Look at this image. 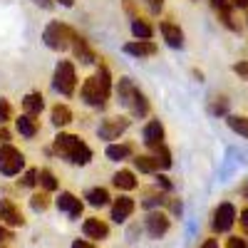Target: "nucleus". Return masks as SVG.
Masks as SVG:
<instances>
[{
  "label": "nucleus",
  "mask_w": 248,
  "mask_h": 248,
  "mask_svg": "<svg viewBox=\"0 0 248 248\" xmlns=\"http://www.w3.org/2000/svg\"><path fill=\"white\" fill-rule=\"evenodd\" d=\"M112 184H114V189H119V191H134L137 186H139V179H137V174L129 171V169H119V171L112 176Z\"/></svg>",
  "instance_id": "nucleus-19"
},
{
  "label": "nucleus",
  "mask_w": 248,
  "mask_h": 248,
  "mask_svg": "<svg viewBox=\"0 0 248 248\" xmlns=\"http://www.w3.org/2000/svg\"><path fill=\"white\" fill-rule=\"evenodd\" d=\"M72 248H94V243H90V241H85V238H77V241L72 243Z\"/></svg>",
  "instance_id": "nucleus-43"
},
{
  "label": "nucleus",
  "mask_w": 248,
  "mask_h": 248,
  "mask_svg": "<svg viewBox=\"0 0 248 248\" xmlns=\"http://www.w3.org/2000/svg\"><path fill=\"white\" fill-rule=\"evenodd\" d=\"M52 152L65 159L72 167H87L92 161V149L87 141H82L77 134H67V132H60L55 139H52Z\"/></svg>",
  "instance_id": "nucleus-2"
},
{
  "label": "nucleus",
  "mask_w": 248,
  "mask_h": 248,
  "mask_svg": "<svg viewBox=\"0 0 248 248\" xmlns=\"http://www.w3.org/2000/svg\"><path fill=\"white\" fill-rule=\"evenodd\" d=\"M154 179H156V186H159V189H164V191H171V189H174V184L169 181L167 174H154Z\"/></svg>",
  "instance_id": "nucleus-36"
},
{
  "label": "nucleus",
  "mask_w": 248,
  "mask_h": 248,
  "mask_svg": "<svg viewBox=\"0 0 248 248\" xmlns=\"http://www.w3.org/2000/svg\"><path fill=\"white\" fill-rule=\"evenodd\" d=\"M20 186H25V189L37 186V169H25L23 176H20Z\"/></svg>",
  "instance_id": "nucleus-31"
},
{
  "label": "nucleus",
  "mask_w": 248,
  "mask_h": 248,
  "mask_svg": "<svg viewBox=\"0 0 248 248\" xmlns=\"http://www.w3.org/2000/svg\"><path fill=\"white\" fill-rule=\"evenodd\" d=\"M226 122H229V127H231L236 134H241V137H246V139H248V119H246V117H238V114H226Z\"/></svg>",
  "instance_id": "nucleus-29"
},
{
  "label": "nucleus",
  "mask_w": 248,
  "mask_h": 248,
  "mask_svg": "<svg viewBox=\"0 0 248 248\" xmlns=\"http://www.w3.org/2000/svg\"><path fill=\"white\" fill-rule=\"evenodd\" d=\"M236 223V209H233V203H221L218 209L214 211V221H211V229L216 233H226V231H231V226Z\"/></svg>",
  "instance_id": "nucleus-8"
},
{
  "label": "nucleus",
  "mask_w": 248,
  "mask_h": 248,
  "mask_svg": "<svg viewBox=\"0 0 248 248\" xmlns=\"http://www.w3.org/2000/svg\"><path fill=\"white\" fill-rule=\"evenodd\" d=\"M152 152H154L152 156L156 159L159 169H169V167H171V152H169V147H167V141H164V144H159V147H154Z\"/></svg>",
  "instance_id": "nucleus-28"
},
{
  "label": "nucleus",
  "mask_w": 248,
  "mask_h": 248,
  "mask_svg": "<svg viewBox=\"0 0 248 248\" xmlns=\"http://www.w3.org/2000/svg\"><path fill=\"white\" fill-rule=\"evenodd\" d=\"M132 161H134V169L141 174H159V164L152 154H137Z\"/></svg>",
  "instance_id": "nucleus-25"
},
{
  "label": "nucleus",
  "mask_w": 248,
  "mask_h": 248,
  "mask_svg": "<svg viewBox=\"0 0 248 248\" xmlns=\"http://www.w3.org/2000/svg\"><path fill=\"white\" fill-rule=\"evenodd\" d=\"M35 3H37L40 8H52V3H55V0H35Z\"/></svg>",
  "instance_id": "nucleus-46"
},
{
  "label": "nucleus",
  "mask_w": 248,
  "mask_h": 248,
  "mask_svg": "<svg viewBox=\"0 0 248 248\" xmlns=\"http://www.w3.org/2000/svg\"><path fill=\"white\" fill-rule=\"evenodd\" d=\"M23 114H30V117H40L45 109V97L40 94V92H28L23 97Z\"/></svg>",
  "instance_id": "nucleus-21"
},
{
  "label": "nucleus",
  "mask_w": 248,
  "mask_h": 248,
  "mask_svg": "<svg viewBox=\"0 0 248 248\" xmlns=\"http://www.w3.org/2000/svg\"><path fill=\"white\" fill-rule=\"evenodd\" d=\"M132 35H134V40H152L154 37V28L144 17H134L132 20Z\"/></svg>",
  "instance_id": "nucleus-27"
},
{
  "label": "nucleus",
  "mask_w": 248,
  "mask_h": 248,
  "mask_svg": "<svg viewBox=\"0 0 248 248\" xmlns=\"http://www.w3.org/2000/svg\"><path fill=\"white\" fill-rule=\"evenodd\" d=\"M161 8H164V0H149V10L156 15V13H161Z\"/></svg>",
  "instance_id": "nucleus-41"
},
{
  "label": "nucleus",
  "mask_w": 248,
  "mask_h": 248,
  "mask_svg": "<svg viewBox=\"0 0 248 248\" xmlns=\"http://www.w3.org/2000/svg\"><path fill=\"white\" fill-rule=\"evenodd\" d=\"M72 28L65 25V23H60V20H52V23L45 28L43 32V40H45V45L55 52H62V50H67L70 47V40H72Z\"/></svg>",
  "instance_id": "nucleus-4"
},
{
  "label": "nucleus",
  "mask_w": 248,
  "mask_h": 248,
  "mask_svg": "<svg viewBox=\"0 0 248 248\" xmlns=\"http://www.w3.org/2000/svg\"><path fill=\"white\" fill-rule=\"evenodd\" d=\"M30 206H32V211H45L47 206H50V196L45 194V191H40V194H32L30 196Z\"/></svg>",
  "instance_id": "nucleus-30"
},
{
  "label": "nucleus",
  "mask_w": 248,
  "mask_h": 248,
  "mask_svg": "<svg viewBox=\"0 0 248 248\" xmlns=\"http://www.w3.org/2000/svg\"><path fill=\"white\" fill-rule=\"evenodd\" d=\"M144 229H147V233L152 238H161L164 233L169 231V216L164 214V211H149L147 218H144Z\"/></svg>",
  "instance_id": "nucleus-9"
},
{
  "label": "nucleus",
  "mask_w": 248,
  "mask_h": 248,
  "mask_svg": "<svg viewBox=\"0 0 248 248\" xmlns=\"http://www.w3.org/2000/svg\"><path fill=\"white\" fill-rule=\"evenodd\" d=\"M52 87L62 94V97H72L77 90V72L70 60H60L55 65V75H52Z\"/></svg>",
  "instance_id": "nucleus-3"
},
{
  "label": "nucleus",
  "mask_w": 248,
  "mask_h": 248,
  "mask_svg": "<svg viewBox=\"0 0 248 248\" xmlns=\"http://www.w3.org/2000/svg\"><path fill=\"white\" fill-rule=\"evenodd\" d=\"M20 171H25V154L13 144H0V174L17 176Z\"/></svg>",
  "instance_id": "nucleus-5"
},
{
  "label": "nucleus",
  "mask_w": 248,
  "mask_h": 248,
  "mask_svg": "<svg viewBox=\"0 0 248 248\" xmlns=\"http://www.w3.org/2000/svg\"><path fill=\"white\" fill-rule=\"evenodd\" d=\"M231 5H236V8H248V0H231Z\"/></svg>",
  "instance_id": "nucleus-47"
},
{
  "label": "nucleus",
  "mask_w": 248,
  "mask_h": 248,
  "mask_svg": "<svg viewBox=\"0 0 248 248\" xmlns=\"http://www.w3.org/2000/svg\"><path fill=\"white\" fill-rule=\"evenodd\" d=\"M129 124H132V119L129 117H107V119H102L99 122V127H97V137L99 139H105V141H114V139H119L124 132L129 129Z\"/></svg>",
  "instance_id": "nucleus-6"
},
{
  "label": "nucleus",
  "mask_w": 248,
  "mask_h": 248,
  "mask_svg": "<svg viewBox=\"0 0 248 248\" xmlns=\"http://www.w3.org/2000/svg\"><path fill=\"white\" fill-rule=\"evenodd\" d=\"M164 137H167V132H164V124L159 119H152L144 124V129H141V141H144V147H159V144H164Z\"/></svg>",
  "instance_id": "nucleus-10"
},
{
  "label": "nucleus",
  "mask_w": 248,
  "mask_h": 248,
  "mask_svg": "<svg viewBox=\"0 0 248 248\" xmlns=\"http://www.w3.org/2000/svg\"><path fill=\"white\" fill-rule=\"evenodd\" d=\"M211 8L218 13V15H226V13H231V0H211Z\"/></svg>",
  "instance_id": "nucleus-35"
},
{
  "label": "nucleus",
  "mask_w": 248,
  "mask_h": 248,
  "mask_svg": "<svg viewBox=\"0 0 248 248\" xmlns=\"http://www.w3.org/2000/svg\"><path fill=\"white\" fill-rule=\"evenodd\" d=\"M0 248H8V246H3V243H0Z\"/></svg>",
  "instance_id": "nucleus-50"
},
{
  "label": "nucleus",
  "mask_w": 248,
  "mask_h": 248,
  "mask_svg": "<svg viewBox=\"0 0 248 248\" xmlns=\"http://www.w3.org/2000/svg\"><path fill=\"white\" fill-rule=\"evenodd\" d=\"M233 72L248 82V62H236V65H233Z\"/></svg>",
  "instance_id": "nucleus-37"
},
{
  "label": "nucleus",
  "mask_w": 248,
  "mask_h": 248,
  "mask_svg": "<svg viewBox=\"0 0 248 248\" xmlns=\"http://www.w3.org/2000/svg\"><path fill=\"white\" fill-rule=\"evenodd\" d=\"M0 223L3 226H23L25 218L20 214L17 203L10 199H0Z\"/></svg>",
  "instance_id": "nucleus-12"
},
{
  "label": "nucleus",
  "mask_w": 248,
  "mask_h": 248,
  "mask_svg": "<svg viewBox=\"0 0 248 248\" xmlns=\"http://www.w3.org/2000/svg\"><path fill=\"white\" fill-rule=\"evenodd\" d=\"M137 90H139V87L134 85L129 77H122V79L117 82V87H114V92H117V102H119L122 107H127V105H129V99H132V94H134Z\"/></svg>",
  "instance_id": "nucleus-22"
},
{
  "label": "nucleus",
  "mask_w": 248,
  "mask_h": 248,
  "mask_svg": "<svg viewBox=\"0 0 248 248\" xmlns=\"http://www.w3.org/2000/svg\"><path fill=\"white\" fill-rule=\"evenodd\" d=\"M37 184L43 186L45 194H52L60 189V181H57L55 171H50V169H37Z\"/></svg>",
  "instance_id": "nucleus-26"
},
{
  "label": "nucleus",
  "mask_w": 248,
  "mask_h": 248,
  "mask_svg": "<svg viewBox=\"0 0 248 248\" xmlns=\"http://www.w3.org/2000/svg\"><path fill=\"white\" fill-rule=\"evenodd\" d=\"M55 203H57V211L67 214L70 218H79L82 216V201L75 194H70V191H62Z\"/></svg>",
  "instance_id": "nucleus-14"
},
{
  "label": "nucleus",
  "mask_w": 248,
  "mask_h": 248,
  "mask_svg": "<svg viewBox=\"0 0 248 248\" xmlns=\"http://www.w3.org/2000/svg\"><path fill=\"white\" fill-rule=\"evenodd\" d=\"M85 199H87V203L90 206H94V209H102V206H107L109 203V191L105 189V186H92V189L85 194Z\"/></svg>",
  "instance_id": "nucleus-24"
},
{
  "label": "nucleus",
  "mask_w": 248,
  "mask_h": 248,
  "mask_svg": "<svg viewBox=\"0 0 248 248\" xmlns=\"http://www.w3.org/2000/svg\"><path fill=\"white\" fill-rule=\"evenodd\" d=\"M57 3H60L62 8H72V5H75V0H57Z\"/></svg>",
  "instance_id": "nucleus-48"
},
{
  "label": "nucleus",
  "mask_w": 248,
  "mask_h": 248,
  "mask_svg": "<svg viewBox=\"0 0 248 248\" xmlns=\"http://www.w3.org/2000/svg\"><path fill=\"white\" fill-rule=\"evenodd\" d=\"M164 203H169V209H171V214H176V216H181V201H176V199H167Z\"/></svg>",
  "instance_id": "nucleus-38"
},
{
  "label": "nucleus",
  "mask_w": 248,
  "mask_h": 248,
  "mask_svg": "<svg viewBox=\"0 0 248 248\" xmlns=\"http://www.w3.org/2000/svg\"><path fill=\"white\" fill-rule=\"evenodd\" d=\"M0 144H10V129L5 124H0Z\"/></svg>",
  "instance_id": "nucleus-40"
},
{
  "label": "nucleus",
  "mask_w": 248,
  "mask_h": 248,
  "mask_svg": "<svg viewBox=\"0 0 248 248\" xmlns=\"http://www.w3.org/2000/svg\"><path fill=\"white\" fill-rule=\"evenodd\" d=\"M50 119H52V127H57V129H62V127H67V124L72 122V109L67 107V105H57L50 109Z\"/></svg>",
  "instance_id": "nucleus-23"
},
{
  "label": "nucleus",
  "mask_w": 248,
  "mask_h": 248,
  "mask_svg": "<svg viewBox=\"0 0 248 248\" xmlns=\"http://www.w3.org/2000/svg\"><path fill=\"white\" fill-rule=\"evenodd\" d=\"M112 72L109 67L105 65V62H99V67H97V75L87 77L85 82H82V87H79V97L82 102H85L87 107H94V109H105L107 105V99L112 97Z\"/></svg>",
  "instance_id": "nucleus-1"
},
{
  "label": "nucleus",
  "mask_w": 248,
  "mask_h": 248,
  "mask_svg": "<svg viewBox=\"0 0 248 248\" xmlns=\"http://www.w3.org/2000/svg\"><path fill=\"white\" fill-rule=\"evenodd\" d=\"M8 238H13V233H10V231L5 229V226H3V223H0V243H5Z\"/></svg>",
  "instance_id": "nucleus-44"
},
{
  "label": "nucleus",
  "mask_w": 248,
  "mask_h": 248,
  "mask_svg": "<svg viewBox=\"0 0 248 248\" xmlns=\"http://www.w3.org/2000/svg\"><path fill=\"white\" fill-rule=\"evenodd\" d=\"M159 30H161L164 43H167L169 47H174V50H181V47H184V30H181L176 23H171V20H164V23L159 25Z\"/></svg>",
  "instance_id": "nucleus-13"
},
{
  "label": "nucleus",
  "mask_w": 248,
  "mask_h": 248,
  "mask_svg": "<svg viewBox=\"0 0 248 248\" xmlns=\"http://www.w3.org/2000/svg\"><path fill=\"white\" fill-rule=\"evenodd\" d=\"M229 248H248V243L243 238H238V236H231L229 238Z\"/></svg>",
  "instance_id": "nucleus-39"
},
{
  "label": "nucleus",
  "mask_w": 248,
  "mask_h": 248,
  "mask_svg": "<svg viewBox=\"0 0 248 248\" xmlns=\"http://www.w3.org/2000/svg\"><path fill=\"white\" fill-rule=\"evenodd\" d=\"M10 119H13V105L5 97H0V124H8Z\"/></svg>",
  "instance_id": "nucleus-32"
},
{
  "label": "nucleus",
  "mask_w": 248,
  "mask_h": 248,
  "mask_svg": "<svg viewBox=\"0 0 248 248\" xmlns=\"http://www.w3.org/2000/svg\"><path fill=\"white\" fill-rule=\"evenodd\" d=\"M105 154H107L109 161H127V159H132V154H134V144H129V141L109 144Z\"/></svg>",
  "instance_id": "nucleus-20"
},
{
  "label": "nucleus",
  "mask_w": 248,
  "mask_h": 248,
  "mask_svg": "<svg viewBox=\"0 0 248 248\" xmlns=\"http://www.w3.org/2000/svg\"><path fill=\"white\" fill-rule=\"evenodd\" d=\"M211 112L214 114H229V99H226V97H214Z\"/></svg>",
  "instance_id": "nucleus-33"
},
{
  "label": "nucleus",
  "mask_w": 248,
  "mask_h": 248,
  "mask_svg": "<svg viewBox=\"0 0 248 248\" xmlns=\"http://www.w3.org/2000/svg\"><path fill=\"white\" fill-rule=\"evenodd\" d=\"M15 127H17V134L25 139H35L40 134V122L37 117H30V114H20L15 119Z\"/></svg>",
  "instance_id": "nucleus-17"
},
{
  "label": "nucleus",
  "mask_w": 248,
  "mask_h": 248,
  "mask_svg": "<svg viewBox=\"0 0 248 248\" xmlns=\"http://www.w3.org/2000/svg\"><path fill=\"white\" fill-rule=\"evenodd\" d=\"M201 248H221V246H218V241H216V238H206V241L201 243Z\"/></svg>",
  "instance_id": "nucleus-45"
},
{
  "label": "nucleus",
  "mask_w": 248,
  "mask_h": 248,
  "mask_svg": "<svg viewBox=\"0 0 248 248\" xmlns=\"http://www.w3.org/2000/svg\"><path fill=\"white\" fill-rule=\"evenodd\" d=\"M122 50L132 57H137V60H144V57L156 55V43H152V40H132V43H127Z\"/></svg>",
  "instance_id": "nucleus-15"
},
{
  "label": "nucleus",
  "mask_w": 248,
  "mask_h": 248,
  "mask_svg": "<svg viewBox=\"0 0 248 248\" xmlns=\"http://www.w3.org/2000/svg\"><path fill=\"white\" fill-rule=\"evenodd\" d=\"M127 109H129V114L134 117V119H144V117H147L149 114V99H147V94H144V92H134L132 94V99H129V105H127Z\"/></svg>",
  "instance_id": "nucleus-18"
},
{
  "label": "nucleus",
  "mask_w": 248,
  "mask_h": 248,
  "mask_svg": "<svg viewBox=\"0 0 248 248\" xmlns=\"http://www.w3.org/2000/svg\"><path fill=\"white\" fill-rule=\"evenodd\" d=\"M70 47H72L75 60H79V65H94V62H97V52L90 47V43H87V37H85V35L72 32Z\"/></svg>",
  "instance_id": "nucleus-7"
},
{
  "label": "nucleus",
  "mask_w": 248,
  "mask_h": 248,
  "mask_svg": "<svg viewBox=\"0 0 248 248\" xmlns=\"http://www.w3.org/2000/svg\"><path fill=\"white\" fill-rule=\"evenodd\" d=\"M82 233H85L87 238H92V241H105L109 236V226L102 218H87L85 223H82Z\"/></svg>",
  "instance_id": "nucleus-16"
},
{
  "label": "nucleus",
  "mask_w": 248,
  "mask_h": 248,
  "mask_svg": "<svg viewBox=\"0 0 248 248\" xmlns=\"http://www.w3.org/2000/svg\"><path fill=\"white\" fill-rule=\"evenodd\" d=\"M134 209H137V203H134V199L132 196H117L114 201H112V221L114 223H124L132 214H134Z\"/></svg>",
  "instance_id": "nucleus-11"
},
{
  "label": "nucleus",
  "mask_w": 248,
  "mask_h": 248,
  "mask_svg": "<svg viewBox=\"0 0 248 248\" xmlns=\"http://www.w3.org/2000/svg\"><path fill=\"white\" fill-rule=\"evenodd\" d=\"M241 229H243V233L248 236V209L241 211Z\"/></svg>",
  "instance_id": "nucleus-42"
},
{
  "label": "nucleus",
  "mask_w": 248,
  "mask_h": 248,
  "mask_svg": "<svg viewBox=\"0 0 248 248\" xmlns=\"http://www.w3.org/2000/svg\"><path fill=\"white\" fill-rule=\"evenodd\" d=\"M164 201H167V199H164V196L159 194V196H149V199H144V201H141V206H144V209H149V211H156L159 206H164Z\"/></svg>",
  "instance_id": "nucleus-34"
},
{
  "label": "nucleus",
  "mask_w": 248,
  "mask_h": 248,
  "mask_svg": "<svg viewBox=\"0 0 248 248\" xmlns=\"http://www.w3.org/2000/svg\"><path fill=\"white\" fill-rule=\"evenodd\" d=\"M243 199H246V201H248V184H246V186H243Z\"/></svg>",
  "instance_id": "nucleus-49"
}]
</instances>
